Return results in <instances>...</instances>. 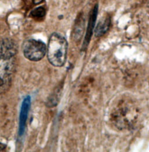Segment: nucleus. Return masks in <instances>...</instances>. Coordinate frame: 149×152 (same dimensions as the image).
Wrapping results in <instances>:
<instances>
[{"mask_svg":"<svg viewBox=\"0 0 149 152\" xmlns=\"http://www.w3.org/2000/svg\"><path fill=\"white\" fill-rule=\"evenodd\" d=\"M18 47L9 38L0 40V94L11 88L17 70Z\"/></svg>","mask_w":149,"mask_h":152,"instance_id":"1","label":"nucleus"},{"mask_svg":"<svg viewBox=\"0 0 149 152\" xmlns=\"http://www.w3.org/2000/svg\"><path fill=\"white\" fill-rule=\"evenodd\" d=\"M137 109L128 99L119 101L112 111L111 121L118 128L125 129L132 126L137 117Z\"/></svg>","mask_w":149,"mask_h":152,"instance_id":"2","label":"nucleus"},{"mask_svg":"<svg viewBox=\"0 0 149 152\" xmlns=\"http://www.w3.org/2000/svg\"><path fill=\"white\" fill-rule=\"evenodd\" d=\"M68 42L66 39L58 33L50 37L47 48V57L54 67H62L66 63L68 53Z\"/></svg>","mask_w":149,"mask_h":152,"instance_id":"3","label":"nucleus"},{"mask_svg":"<svg viewBox=\"0 0 149 152\" xmlns=\"http://www.w3.org/2000/svg\"><path fill=\"white\" fill-rule=\"evenodd\" d=\"M22 50L25 57L32 61H40L47 52V46L44 42L34 39H29L25 41Z\"/></svg>","mask_w":149,"mask_h":152,"instance_id":"4","label":"nucleus"},{"mask_svg":"<svg viewBox=\"0 0 149 152\" xmlns=\"http://www.w3.org/2000/svg\"><path fill=\"white\" fill-rule=\"evenodd\" d=\"M31 105V97L29 95L26 96L23 99L19 117V136L21 137L23 135L25 131L26 121L28 117L29 111Z\"/></svg>","mask_w":149,"mask_h":152,"instance_id":"5","label":"nucleus"},{"mask_svg":"<svg viewBox=\"0 0 149 152\" xmlns=\"http://www.w3.org/2000/svg\"><path fill=\"white\" fill-rule=\"evenodd\" d=\"M97 9H94L93 13L90 16V18L89 19L88 28H87V31H86V34L85 36V38L83 43L82 46V50H85L88 46L89 42L90 41V39L92 38V34H93V29L94 28L95 25V22L96 20V17H97Z\"/></svg>","mask_w":149,"mask_h":152,"instance_id":"6","label":"nucleus"},{"mask_svg":"<svg viewBox=\"0 0 149 152\" xmlns=\"http://www.w3.org/2000/svg\"><path fill=\"white\" fill-rule=\"evenodd\" d=\"M111 22V21L110 17H106L100 20L94 30L95 37L99 38L104 35L108 31Z\"/></svg>","mask_w":149,"mask_h":152,"instance_id":"7","label":"nucleus"},{"mask_svg":"<svg viewBox=\"0 0 149 152\" xmlns=\"http://www.w3.org/2000/svg\"><path fill=\"white\" fill-rule=\"evenodd\" d=\"M62 85L59 84L56 88L54 92L48 98L46 105L48 108H54L56 107L59 103V101L62 94Z\"/></svg>","mask_w":149,"mask_h":152,"instance_id":"8","label":"nucleus"},{"mask_svg":"<svg viewBox=\"0 0 149 152\" xmlns=\"http://www.w3.org/2000/svg\"><path fill=\"white\" fill-rule=\"evenodd\" d=\"M83 31V26L82 21L80 20L78 21L77 23L76 24V26L74 28V38L75 41H77L78 39L80 38L81 35H82Z\"/></svg>","mask_w":149,"mask_h":152,"instance_id":"9","label":"nucleus"},{"mask_svg":"<svg viewBox=\"0 0 149 152\" xmlns=\"http://www.w3.org/2000/svg\"><path fill=\"white\" fill-rule=\"evenodd\" d=\"M45 14L46 11L44 8L43 7H38L31 12L30 16L35 19H40L43 18Z\"/></svg>","mask_w":149,"mask_h":152,"instance_id":"10","label":"nucleus"},{"mask_svg":"<svg viewBox=\"0 0 149 152\" xmlns=\"http://www.w3.org/2000/svg\"><path fill=\"white\" fill-rule=\"evenodd\" d=\"M7 145L0 142V152H2L3 151H4L7 148Z\"/></svg>","mask_w":149,"mask_h":152,"instance_id":"11","label":"nucleus"},{"mask_svg":"<svg viewBox=\"0 0 149 152\" xmlns=\"http://www.w3.org/2000/svg\"><path fill=\"white\" fill-rule=\"evenodd\" d=\"M43 1V0H33V2L35 4H38L41 3Z\"/></svg>","mask_w":149,"mask_h":152,"instance_id":"12","label":"nucleus"}]
</instances>
